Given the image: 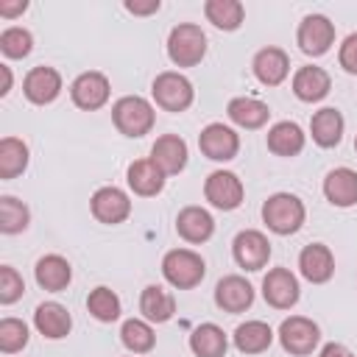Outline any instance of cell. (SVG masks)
Returning a JSON list of instances; mask_svg holds the SVG:
<instances>
[{"instance_id": "6da1fadb", "label": "cell", "mask_w": 357, "mask_h": 357, "mask_svg": "<svg viewBox=\"0 0 357 357\" xmlns=\"http://www.w3.org/2000/svg\"><path fill=\"white\" fill-rule=\"evenodd\" d=\"M112 123L123 137L139 139V137L151 134V128L156 123V109L142 95H123L112 106Z\"/></svg>"}, {"instance_id": "7a4b0ae2", "label": "cell", "mask_w": 357, "mask_h": 357, "mask_svg": "<svg viewBox=\"0 0 357 357\" xmlns=\"http://www.w3.org/2000/svg\"><path fill=\"white\" fill-rule=\"evenodd\" d=\"M304 220H307L304 201L293 192H273L262 204V223L279 237L296 234L304 226Z\"/></svg>"}, {"instance_id": "3957f363", "label": "cell", "mask_w": 357, "mask_h": 357, "mask_svg": "<svg viewBox=\"0 0 357 357\" xmlns=\"http://www.w3.org/2000/svg\"><path fill=\"white\" fill-rule=\"evenodd\" d=\"M162 276L176 290H192L206 276V262L192 248H170L162 257Z\"/></svg>"}, {"instance_id": "277c9868", "label": "cell", "mask_w": 357, "mask_h": 357, "mask_svg": "<svg viewBox=\"0 0 357 357\" xmlns=\"http://www.w3.org/2000/svg\"><path fill=\"white\" fill-rule=\"evenodd\" d=\"M206 56V33L195 22H178L167 36V59L176 67H195Z\"/></svg>"}, {"instance_id": "5b68a950", "label": "cell", "mask_w": 357, "mask_h": 357, "mask_svg": "<svg viewBox=\"0 0 357 357\" xmlns=\"http://www.w3.org/2000/svg\"><path fill=\"white\" fill-rule=\"evenodd\" d=\"M151 95L156 100L159 109L165 112H184L192 106L195 100V89H192V81L178 73V70H165L153 78L151 84Z\"/></svg>"}, {"instance_id": "8992f818", "label": "cell", "mask_w": 357, "mask_h": 357, "mask_svg": "<svg viewBox=\"0 0 357 357\" xmlns=\"http://www.w3.org/2000/svg\"><path fill=\"white\" fill-rule=\"evenodd\" d=\"M279 343L287 354H296V357H307L318 349L321 343V329L312 318L307 315H290L279 324Z\"/></svg>"}, {"instance_id": "52a82bcc", "label": "cell", "mask_w": 357, "mask_h": 357, "mask_svg": "<svg viewBox=\"0 0 357 357\" xmlns=\"http://www.w3.org/2000/svg\"><path fill=\"white\" fill-rule=\"evenodd\" d=\"M204 198L215 206V209H223V212H231L243 204L245 198V187L240 181L237 173L231 170H212L204 181Z\"/></svg>"}, {"instance_id": "ba28073f", "label": "cell", "mask_w": 357, "mask_h": 357, "mask_svg": "<svg viewBox=\"0 0 357 357\" xmlns=\"http://www.w3.org/2000/svg\"><path fill=\"white\" fill-rule=\"evenodd\" d=\"M296 42H298L301 53H307L312 59L315 56H324L335 45V22L329 17H324V14H307L298 22Z\"/></svg>"}, {"instance_id": "9c48e42d", "label": "cell", "mask_w": 357, "mask_h": 357, "mask_svg": "<svg viewBox=\"0 0 357 357\" xmlns=\"http://www.w3.org/2000/svg\"><path fill=\"white\" fill-rule=\"evenodd\" d=\"M231 257L243 271H262L271 259V240L259 229H243L231 240Z\"/></svg>"}, {"instance_id": "30bf717a", "label": "cell", "mask_w": 357, "mask_h": 357, "mask_svg": "<svg viewBox=\"0 0 357 357\" xmlns=\"http://www.w3.org/2000/svg\"><path fill=\"white\" fill-rule=\"evenodd\" d=\"M109 95H112V84L100 70H86V73L75 75V81L70 84V98L84 112H95V109L106 106Z\"/></svg>"}, {"instance_id": "8fae6325", "label": "cell", "mask_w": 357, "mask_h": 357, "mask_svg": "<svg viewBox=\"0 0 357 357\" xmlns=\"http://www.w3.org/2000/svg\"><path fill=\"white\" fill-rule=\"evenodd\" d=\"M198 148L206 159L212 162H229L237 156L240 151V134L231 128V126H223V123H209L201 128L198 134Z\"/></svg>"}, {"instance_id": "7c38bea8", "label": "cell", "mask_w": 357, "mask_h": 357, "mask_svg": "<svg viewBox=\"0 0 357 357\" xmlns=\"http://www.w3.org/2000/svg\"><path fill=\"white\" fill-rule=\"evenodd\" d=\"M89 209H92L95 220H100L106 226H117L131 215V198L126 195V190H120L114 184H106V187H98L92 192Z\"/></svg>"}, {"instance_id": "4fadbf2b", "label": "cell", "mask_w": 357, "mask_h": 357, "mask_svg": "<svg viewBox=\"0 0 357 357\" xmlns=\"http://www.w3.org/2000/svg\"><path fill=\"white\" fill-rule=\"evenodd\" d=\"M301 296L298 279L290 268H271L262 279V298L273 307V310H290L296 307Z\"/></svg>"}, {"instance_id": "5bb4252c", "label": "cell", "mask_w": 357, "mask_h": 357, "mask_svg": "<svg viewBox=\"0 0 357 357\" xmlns=\"http://www.w3.org/2000/svg\"><path fill=\"white\" fill-rule=\"evenodd\" d=\"M61 73L56 67H47V64H39V67H31L25 81H22V92L25 98L33 103V106H47L53 103L59 95H61Z\"/></svg>"}, {"instance_id": "9a60e30c", "label": "cell", "mask_w": 357, "mask_h": 357, "mask_svg": "<svg viewBox=\"0 0 357 357\" xmlns=\"http://www.w3.org/2000/svg\"><path fill=\"white\" fill-rule=\"evenodd\" d=\"M298 271L312 284H326L335 276V254L324 243H310L298 254Z\"/></svg>"}, {"instance_id": "2e32d148", "label": "cell", "mask_w": 357, "mask_h": 357, "mask_svg": "<svg viewBox=\"0 0 357 357\" xmlns=\"http://www.w3.org/2000/svg\"><path fill=\"white\" fill-rule=\"evenodd\" d=\"M215 304L223 312H245L254 304V287L245 276L229 273L215 284Z\"/></svg>"}, {"instance_id": "e0dca14e", "label": "cell", "mask_w": 357, "mask_h": 357, "mask_svg": "<svg viewBox=\"0 0 357 357\" xmlns=\"http://www.w3.org/2000/svg\"><path fill=\"white\" fill-rule=\"evenodd\" d=\"M251 70H254V75L262 86H279L290 75V56L282 47L268 45V47L257 50V56L251 61Z\"/></svg>"}, {"instance_id": "ac0fdd59", "label": "cell", "mask_w": 357, "mask_h": 357, "mask_svg": "<svg viewBox=\"0 0 357 357\" xmlns=\"http://www.w3.org/2000/svg\"><path fill=\"white\" fill-rule=\"evenodd\" d=\"M329 89H332V78L324 67L304 64L293 73V95L301 103H318L329 95Z\"/></svg>"}, {"instance_id": "d6986e66", "label": "cell", "mask_w": 357, "mask_h": 357, "mask_svg": "<svg viewBox=\"0 0 357 357\" xmlns=\"http://www.w3.org/2000/svg\"><path fill=\"white\" fill-rule=\"evenodd\" d=\"M33 326L42 337L47 340H61L70 335L73 329V315L64 304L59 301H42L36 310H33Z\"/></svg>"}, {"instance_id": "ffe728a7", "label": "cell", "mask_w": 357, "mask_h": 357, "mask_svg": "<svg viewBox=\"0 0 357 357\" xmlns=\"http://www.w3.org/2000/svg\"><path fill=\"white\" fill-rule=\"evenodd\" d=\"M187 142L178 134H162L156 137V142L151 145V159L156 162V167L165 176H176L187 167Z\"/></svg>"}, {"instance_id": "44dd1931", "label": "cell", "mask_w": 357, "mask_h": 357, "mask_svg": "<svg viewBox=\"0 0 357 357\" xmlns=\"http://www.w3.org/2000/svg\"><path fill=\"white\" fill-rule=\"evenodd\" d=\"M176 231L184 243H192V245H201L206 243L212 234H215V218L204 209V206H184L178 215H176Z\"/></svg>"}, {"instance_id": "7402d4cb", "label": "cell", "mask_w": 357, "mask_h": 357, "mask_svg": "<svg viewBox=\"0 0 357 357\" xmlns=\"http://www.w3.org/2000/svg\"><path fill=\"white\" fill-rule=\"evenodd\" d=\"M126 181H128L131 192L142 195V198L159 195L165 190V173L156 167V162L151 156L148 159H134L126 170Z\"/></svg>"}, {"instance_id": "603a6c76", "label": "cell", "mask_w": 357, "mask_h": 357, "mask_svg": "<svg viewBox=\"0 0 357 357\" xmlns=\"http://www.w3.org/2000/svg\"><path fill=\"white\" fill-rule=\"evenodd\" d=\"M324 198L332 206L349 209L357 204V170L351 167H335L324 178Z\"/></svg>"}, {"instance_id": "cb8c5ba5", "label": "cell", "mask_w": 357, "mask_h": 357, "mask_svg": "<svg viewBox=\"0 0 357 357\" xmlns=\"http://www.w3.org/2000/svg\"><path fill=\"white\" fill-rule=\"evenodd\" d=\"M343 128H346V120H343L340 109H335V106H324V109H318V112L310 117L312 142L321 145V148H335V145H340Z\"/></svg>"}, {"instance_id": "d4e9b609", "label": "cell", "mask_w": 357, "mask_h": 357, "mask_svg": "<svg viewBox=\"0 0 357 357\" xmlns=\"http://www.w3.org/2000/svg\"><path fill=\"white\" fill-rule=\"evenodd\" d=\"M268 151L276 153V156H298L304 151V142H307V134L298 123L293 120H279L268 128Z\"/></svg>"}, {"instance_id": "484cf974", "label": "cell", "mask_w": 357, "mask_h": 357, "mask_svg": "<svg viewBox=\"0 0 357 357\" xmlns=\"http://www.w3.org/2000/svg\"><path fill=\"white\" fill-rule=\"evenodd\" d=\"M33 276H36V284H39L42 290L61 293V290H67V284L73 282V268H70V262H67L61 254H45V257L36 259Z\"/></svg>"}, {"instance_id": "4316f807", "label": "cell", "mask_w": 357, "mask_h": 357, "mask_svg": "<svg viewBox=\"0 0 357 357\" xmlns=\"http://www.w3.org/2000/svg\"><path fill=\"white\" fill-rule=\"evenodd\" d=\"M226 114H229V120H231L234 126L254 131V128H262V126L268 123L271 109H268V103H262L259 98L240 95V98H231V100H229Z\"/></svg>"}, {"instance_id": "83f0119b", "label": "cell", "mask_w": 357, "mask_h": 357, "mask_svg": "<svg viewBox=\"0 0 357 357\" xmlns=\"http://www.w3.org/2000/svg\"><path fill=\"white\" fill-rule=\"evenodd\" d=\"M139 312L151 324H165L176 315V296L162 284H148L139 296Z\"/></svg>"}, {"instance_id": "f1b7e54d", "label": "cell", "mask_w": 357, "mask_h": 357, "mask_svg": "<svg viewBox=\"0 0 357 357\" xmlns=\"http://www.w3.org/2000/svg\"><path fill=\"white\" fill-rule=\"evenodd\" d=\"M231 340H234V349L240 354H262L273 343V329L265 321H257V318L254 321H243L234 329Z\"/></svg>"}, {"instance_id": "f546056e", "label": "cell", "mask_w": 357, "mask_h": 357, "mask_svg": "<svg viewBox=\"0 0 357 357\" xmlns=\"http://www.w3.org/2000/svg\"><path fill=\"white\" fill-rule=\"evenodd\" d=\"M229 337L218 324H198L190 335V351L195 357H226Z\"/></svg>"}, {"instance_id": "4dcf8cb0", "label": "cell", "mask_w": 357, "mask_h": 357, "mask_svg": "<svg viewBox=\"0 0 357 357\" xmlns=\"http://www.w3.org/2000/svg\"><path fill=\"white\" fill-rule=\"evenodd\" d=\"M120 340L131 354H148L156 346V332L145 318H128L120 326Z\"/></svg>"}, {"instance_id": "1f68e13d", "label": "cell", "mask_w": 357, "mask_h": 357, "mask_svg": "<svg viewBox=\"0 0 357 357\" xmlns=\"http://www.w3.org/2000/svg\"><path fill=\"white\" fill-rule=\"evenodd\" d=\"M204 14L220 31H237L245 20V8H243L240 0H206Z\"/></svg>"}, {"instance_id": "d6a6232c", "label": "cell", "mask_w": 357, "mask_h": 357, "mask_svg": "<svg viewBox=\"0 0 357 357\" xmlns=\"http://www.w3.org/2000/svg\"><path fill=\"white\" fill-rule=\"evenodd\" d=\"M28 167V145L20 137H3L0 139V178H17Z\"/></svg>"}, {"instance_id": "836d02e7", "label": "cell", "mask_w": 357, "mask_h": 357, "mask_svg": "<svg viewBox=\"0 0 357 357\" xmlns=\"http://www.w3.org/2000/svg\"><path fill=\"white\" fill-rule=\"evenodd\" d=\"M86 310H89V315H92L95 321L112 324V321L120 318L123 304H120V296H117L112 287H103V284H100V287L89 290V296H86Z\"/></svg>"}, {"instance_id": "e575fe53", "label": "cell", "mask_w": 357, "mask_h": 357, "mask_svg": "<svg viewBox=\"0 0 357 357\" xmlns=\"http://www.w3.org/2000/svg\"><path fill=\"white\" fill-rule=\"evenodd\" d=\"M28 223H31L28 206L14 195H3L0 198V231L3 234H20L28 229Z\"/></svg>"}, {"instance_id": "d590c367", "label": "cell", "mask_w": 357, "mask_h": 357, "mask_svg": "<svg viewBox=\"0 0 357 357\" xmlns=\"http://www.w3.org/2000/svg\"><path fill=\"white\" fill-rule=\"evenodd\" d=\"M0 50L6 59H25L33 50V33L22 25H11L0 33Z\"/></svg>"}, {"instance_id": "8d00e7d4", "label": "cell", "mask_w": 357, "mask_h": 357, "mask_svg": "<svg viewBox=\"0 0 357 357\" xmlns=\"http://www.w3.org/2000/svg\"><path fill=\"white\" fill-rule=\"evenodd\" d=\"M28 324L20 318H3L0 321V351L3 354H17L28 346Z\"/></svg>"}, {"instance_id": "74e56055", "label": "cell", "mask_w": 357, "mask_h": 357, "mask_svg": "<svg viewBox=\"0 0 357 357\" xmlns=\"http://www.w3.org/2000/svg\"><path fill=\"white\" fill-rule=\"evenodd\" d=\"M22 293H25V282L17 273V268L0 265V304H14L17 298H22Z\"/></svg>"}, {"instance_id": "f35d334b", "label": "cell", "mask_w": 357, "mask_h": 357, "mask_svg": "<svg viewBox=\"0 0 357 357\" xmlns=\"http://www.w3.org/2000/svg\"><path fill=\"white\" fill-rule=\"evenodd\" d=\"M337 61L346 73L357 75V31L349 33L343 42H340V50H337Z\"/></svg>"}, {"instance_id": "ab89813d", "label": "cell", "mask_w": 357, "mask_h": 357, "mask_svg": "<svg viewBox=\"0 0 357 357\" xmlns=\"http://www.w3.org/2000/svg\"><path fill=\"white\" fill-rule=\"evenodd\" d=\"M159 6H162L159 0H126V11L139 14V17H145V14H156Z\"/></svg>"}, {"instance_id": "60d3db41", "label": "cell", "mask_w": 357, "mask_h": 357, "mask_svg": "<svg viewBox=\"0 0 357 357\" xmlns=\"http://www.w3.org/2000/svg\"><path fill=\"white\" fill-rule=\"evenodd\" d=\"M28 8L25 0H0V17H17Z\"/></svg>"}, {"instance_id": "b9f144b4", "label": "cell", "mask_w": 357, "mask_h": 357, "mask_svg": "<svg viewBox=\"0 0 357 357\" xmlns=\"http://www.w3.org/2000/svg\"><path fill=\"white\" fill-rule=\"evenodd\" d=\"M318 357H354V354H351L343 343H335V340H332V343H326V346L318 351Z\"/></svg>"}, {"instance_id": "7bdbcfd3", "label": "cell", "mask_w": 357, "mask_h": 357, "mask_svg": "<svg viewBox=\"0 0 357 357\" xmlns=\"http://www.w3.org/2000/svg\"><path fill=\"white\" fill-rule=\"evenodd\" d=\"M0 75H3L0 95H8V92H11V67H8V64H0Z\"/></svg>"}, {"instance_id": "ee69618b", "label": "cell", "mask_w": 357, "mask_h": 357, "mask_svg": "<svg viewBox=\"0 0 357 357\" xmlns=\"http://www.w3.org/2000/svg\"><path fill=\"white\" fill-rule=\"evenodd\" d=\"M354 151H357V137H354Z\"/></svg>"}]
</instances>
